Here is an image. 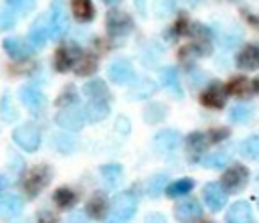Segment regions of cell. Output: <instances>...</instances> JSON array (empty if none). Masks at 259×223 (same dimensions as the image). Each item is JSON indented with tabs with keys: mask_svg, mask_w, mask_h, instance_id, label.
Returning a JSON list of instances; mask_svg holds the SVG:
<instances>
[{
	"mask_svg": "<svg viewBox=\"0 0 259 223\" xmlns=\"http://www.w3.org/2000/svg\"><path fill=\"white\" fill-rule=\"evenodd\" d=\"M107 209H109V205H107V199H105L103 193L91 195L89 201H87V205H85V211L93 219H105L107 217Z\"/></svg>",
	"mask_w": 259,
	"mask_h": 223,
	"instance_id": "7402d4cb",
	"label": "cell"
},
{
	"mask_svg": "<svg viewBox=\"0 0 259 223\" xmlns=\"http://www.w3.org/2000/svg\"><path fill=\"white\" fill-rule=\"evenodd\" d=\"M160 83L174 95V97H182V87H180V79H178V71L176 67H162L160 69Z\"/></svg>",
	"mask_w": 259,
	"mask_h": 223,
	"instance_id": "ffe728a7",
	"label": "cell"
},
{
	"mask_svg": "<svg viewBox=\"0 0 259 223\" xmlns=\"http://www.w3.org/2000/svg\"><path fill=\"white\" fill-rule=\"evenodd\" d=\"M107 77H109V81H113L117 85H123V83H130V81L136 79V71H134V65L127 59H115L107 67Z\"/></svg>",
	"mask_w": 259,
	"mask_h": 223,
	"instance_id": "9c48e42d",
	"label": "cell"
},
{
	"mask_svg": "<svg viewBox=\"0 0 259 223\" xmlns=\"http://www.w3.org/2000/svg\"><path fill=\"white\" fill-rule=\"evenodd\" d=\"M138 209V197L134 191H121L113 197L111 207H109V215L105 217L103 223H127L134 213Z\"/></svg>",
	"mask_w": 259,
	"mask_h": 223,
	"instance_id": "6da1fadb",
	"label": "cell"
},
{
	"mask_svg": "<svg viewBox=\"0 0 259 223\" xmlns=\"http://www.w3.org/2000/svg\"><path fill=\"white\" fill-rule=\"evenodd\" d=\"M71 10L79 22H89L95 16V8L91 0H71Z\"/></svg>",
	"mask_w": 259,
	"mask_h": 223,
	"instance_id": "484cf974",
	"label": "cell"
},
{
	"mask_svg": "<svg viewBox=\"0 0 259 223\" xmlns=\"http://www.w3.org/2000/svg\"><path fill=\"white\" fill-rule=\"evenodd\" d=\"M249 182V170L243 164L229 166L221 176V187L225 193H241Z\"/></svg>",
	"mask_w": 259,
	"mask_h": 223,
	"instance_id": "8992f818",
	"label": "cell"
},
{
	"mask_svg": "<svg viewBox=\"0 0 259 223\" xmlns=\"http://www.w3.org/2000/svg\"><path fill=\"white\" fill-rule=\"evenodd\" d=\"M237 67L241 71L259 69V45L257 43H249L237 53Z\"/></svg>",
	"mask_w": 259,
	"mask_h": 223,
	"instance_id": "e0dca14e",
	"label": "cell"
},
{
	"mask_svg": "<svg viewBox=\"0 0 259 223\" xmlns=\"http://www.w3.org/2000/svg\"><path fill=\"white\" fill-rule=\"evenodd\" d=\"M55 122H57V126H61V128L67 130V132H77V130H81L83 124H85L81 109L75 107V105H71V107H61V109L57 112V116H55Z\"/></svg>",
	"mask_w": 259,
	"mask_h": 223,
	"instance_id": "ba28073f",
	"label": "cell"
},
{
	"mask_svg": "<svg viewBox=\"0 0 259 223\" xmlns=\"http://www.w3.org/2000/svg\"><path fill=\"white\" fill-rule=\"evenodd\" d=\"M202 199L210 211H221L227 203V193L219 182H206L202 187Z\"/></svg>",
	"mask_w": 259,
	"mask_h": 223,
	"instance_id": "4fadbf2b",
	"label": "cell"
},
{
	"mask_svg": "<svg viewBox=\"0 0 259 223\" xmlns=\"http://www.w3.org/2000/svg\"><path fill=\"white\" fill-rule=\"evenodd\" d=\"M115 130H117V132H121V130H123V134H127V132H130V124H127V118H117Z\"/></svg>",
	"mask_w": 259,
	"mask_h": 223,
	"instance_id": "7dc6e473",
	"label": "cell"
},
{
	"mask_svg": "<svg viewBox=\"0 0 259 223\" xmlns=\"http://www.w3.org/2000/svg\"><path fill=\"white\" fill-rule=\"evenodd\" d=\"M20 211H22V199H20L18 195L8 193V195H2V197H0V217L12 219V217H16Z\"/></svg>",
	"mask_w": 259,
	"mask_h": 223,
	"instance_id": "603a6c76",
	"label": "cell"
},
{
	"mask_svg": "<svg viewBox=\"0 0 259 223\" xmlns=\"http://www.w3.org/2000/svg\"><path fill=\"white\" fill-rule=\"evenodd\" d=\"M168 187V176L166 174H154L150 180H148V187H146V193L148 197H160Z\"/></svg>",
	"mask_w": 259,
	"mask_h": 223,
	"instance_id": "836d02e7",
	"label": "cell"
},
{
	"mask_svg": "<svg viewBox=\"0 0 259 223\" xmlns=\"http://www.w3.org/2000/svg\"><path fill=\"white\" fill-rule=\"evenodd\" d=\"M200 103L204 105V107H210V109H221V107H225V103H227V91H225V85H221V83H210L208 87H204L202 89V93H200Z\"/></svg>",
	"mask_w": 259,
	"mask_h": 223,
	"instance_id": "30bf717a",
	"label": "cell"
},
{
	"mask_svg": "<svg viewBox=\"0 0 259 223\" xmlns=\"http://www.w3.org/2000/svg\"><path fill=\"white\" fill-rule=\"evenodd\" d=\"M103 2H105V4H109V6H115V4H117V2H121V0H103Z\"/></svg>",
	"mask_w": 259,
	"mask_h": 223,
	"instance_id": "f907efd6",
	"label": "cell"
},
{
	"mask_svg": "<svg viewBox=\"0 0 259 223\" xmlns=\"http://www.w3.org/2000/svg\"><path fill=\"white\" fill-rule=\"evenodd\" d=\"M67 223H89V219H87V215L85 213H71L69 215V219H67Z\"/></svg>",
	"mask_w": 259,
	"mask_h": 223,
	"instance_id": "f6af8a7d",
	"label": "cell"
},
{
	"mask_svg": "<svg viewBox=\"0 0 259 223\" xmlns=\"http://www.w3.org/2000/svg\"><path fill=\"white\" fill-rule=\"evenodd\" d=\"M81 53H83V51H81L79 45H75V43H65V45H61V47L57 49V53H55V69L61 71V73L71 71V69L75 67L77 59L81 57Z\"/></svg>",
	"mask_w": 259,
	"mask_h": 223,
	"instance_id": "52a82bcc",
	"label": "cell"
},
{
	"mask_svg": "<svg viewBox=\"0 0 259 223\" xmlns=\"http://www.w3.org/2000/svg\"><path fill=\"white\" fill-rule=\"evenodd\" d=\"M55 146L61 150V152H71L75 148V140L71 136H55Z\"/></svg>",
	"mask_w": 259,
	"mask_h": 223,
	"instance_id": "b9f144b4",
	"label": "cell"
},
{
	"mask_svg": "<svg viewBox=\"0 0 259 223\" xmlns=\"http://www.w3.org/2000/svg\"><path fill=\"white\" fill-rule=\"evenodd\" d=\"M2 49L6 51L8 57H12V59H16V61L28 59V57H32V53H34V49H32L26 41L16 39V36H8V39H4V41H2Z\"/></svg>",
	"mask_w": 259,
	"mask_h": 223,
	"instance_id": "9a60e30c",
	"label": "cell"
},
{
	"mask_svg": "<svg viewBox=\"0 0 259 223\" xmlns=\"http://www.w3.org/2000/svg\"><path fill=\"white\" fill-rule=\"evenodd\" d=\"M73 69H75V73L81 75V77H85V75H93V73L97 71V61H95V57L81 53V57L77 59V63H75Z\"/></svg>",
	"mask_w": 259,
	"mask_h": 223,
	"instance_id": "4dcf8cb0",
	"label": "cell"
},
{
	"mask_svg": "<svg viewBox=\"0 0 259 223\" xmlns=\"http://www.w3.org/2000/svg\"><path fill=\"white\" fill-rule=\"evenodd\" d=\"M14 22H16V14L10 8H0V30L12 28Z\"/></svg>",
	"mask_w": 259,
	"mask_h": 223,
	"instance_id": "ab89813d",
	"label": "cell"
},
{
	"mask_svg": "<svg viewBox=\"0 0 259 223\" xmlns=\"http://www.w3.org/2000/svg\"><path fill=\"white\" fill-rule=\"evenodd\" d=\"M225 91H227V95L247 97V95H251V91H253V85H251V81H249L247 77H243V75H237V77H231V79H229V83L225 85Z\"/></svg>",
	"mask_w": 259,
	"mask_h": 223,
	"instance_id": "cb8c5ba5",
	"label": "cell"
},
{
	"mask_svg": "<svg viewBox=\"0 0 259 223\" xmlns=\"http://www.w3.org/2000/svg\"><path fill=\"white\" fill-rule=\"evenodd\" d=\"M8 184H10V178H8L6 174H0V191L8 189Z\"/></svg>",
	"mask_w": 259,
	"mask_h": 223,
	"instance_id": "c3c4849f",
	"label": "cell"
},
{
	"mask_svg": "<svg viewBox=\"0 0 259 223\" xmlns=\"http://www.w3.org/2000/svg\"><path fill=\"white\" fill-rule=\"evenodd\" d=\"M200 215H202V207L196 199H184L174 207V217L180 223H192L200 219Z\"/></svg>",
	"mask_w": 259,
	"mask_h": 223,
	"instance_id": "7c38bea8",
	"label": "cell"
},
{
	"mask_svg": "<svg viewBox=\"0 0 259 223\" xmlns=\"http://www.w3.org/2000/svg\"><path fill=\"white\" fill-rule=\"evenodd\" d=\"M180 140H182L180 132L174 130V128H168V130H160V132L154 136V146H156V150H160L162 154H168V152H174V150L178 148Z\"/></svg>",
	"mask_w": 259,
	"mask_h": 223,
	"instance_id": "2e32d148",
	"label": "cell"
},
{
	"mask_svg": "<svg viewBox=\"0 0 259 223\" xmlns=\"http://www.w3.org/2000/svg\"><path fill=\"white\" fill-rule=\"evenodd\" d=\"M0 114L4 120H16L18 118V112L12 109V101H10V95L4 93L2 95V101H0Z\"/></svg>",
	"mask_w": 259,
	"mask_h": 223,
	"instance_id": "f35d334b",
	"label": "cell"
},
{
	"mask_svg": "<svg viewBox=\"0 0 259 223\" xmlns=\"http://www.w3.org/2000/svg\"><path fill=\"white\" fill-rule=\"evenodd\" d=\"M241 154L253 162H259V134H253L241 142Z\"/></svg>",
	"mask_w": 259,
	"mask_h": 223,
	"instance_id": "f546056e",
	"label": "cell"
},
{
	"mask_svg": "<svg viewBox=\"0 0 259 223\" xmlns=\"http://www.w3.org/2000/svg\"><path fill=\"white\" fill-rule=\"evenodd\" d=\"M154 91H156V83H154L152 79H148V77H142V79H138V81L132 85V89H130V99H146V97H150Z\"/></svg>",
	"mask_w": 259,
	"mask_h": 223,
	"instance_id": "4316f807",
	"label": "cell"
},
{
	"mask_svg": "<svg viewBox=\"0 0 259 223\" xmlns=\"http://www.w3.org/2000/svg\"><path fill=\"white\" fill-rule=\"evenodd\" d=\"M105 28H107V34L113 36V39H121L125 34L132 32L134 28V20L127 12H123L121 8H109L107 14H105Z\"/></svg>",
	"mask_w": 259,
	"mask_h": 223,
	"instance_id": "277c9868",
	"label": "cell"
},
{
	"mask_svg": "<svg viewBox=\"0 0 259 223\" xmlns=\"http://www.w3.org/2000/svg\"><path fill=\"white\" fill-rule=\"evenodd\" d=\"M227 223H253V209L247 201H237L227 211Z\"/></svg>",
	"mask_w": 259,
	"mask_h": 223,
	"instance_id": "d6986e66",
	"label": "cell"
},
{
	"mask_svg": "<svg viewBox=\"0 0 259 223\" xmlns=\"http://www.w3.org/2000/svg\"><path fill=\"white\" fill-rule=\"evenodd\" d=\"M166 118V107L164 103H150L144 107V120L148 124H158Z\"/></svg>",
	"mask_w": 259,
	"mask_h": 223,
	"instance_id": "e575fe53",
	"label": "cell"
},
{
	"mask_svg": "<svg viewBox=\"0 0 259 223\" xmlns=\"http://www.w3.org/2000/svg\"><path fill=\"white\" fill-rule=\"evenodd\" d=\"M200 162H202L206 168H223V166L229 162V154H227V152H212V154L204 156Z\"/></svg>",
	"mask_w": 259,
	"mask_h": 223,
	"instance_id": "d590c367",
	"label": "cell"
},
{
	"mask_svg": "<svg viewBox=\"0 0 259 223\" xmlns=\"http://www.w3.org/2000/svg\"><path fill=\"white\" fill-rule=\"evenodd\" d=\"M34 2L36 0H6V8H10L14 14L20 12V14H26L34 8Z\"/></svg>",
	"mask_w": 259,
	"mask_h": 223,
	"instance_id": "74e56055",
	"label": "cell"
},
{
	"mask_svg": "<svg viewBox=\"0 0 259 223\" xmlns=\"http://www.w3.org/2000/svg\"><path fill=\"white\" fill-rule=\"evenodd\" d=\"M192 187H194V180H192V178H178V180H174V182H168L166 195H168V197H182V195L190 193Z\"/></svg>",
	"mask_w": 259,
	"mask_h": 223,
	"instance_id": "d6a6232c",
	"label": "cell"
},
{
	"mask_svg": "<svg viewBox=\"0 0 259 223\" xmlns=\"http://www.w3.org/2000/svg\"><path fill=\"white\" fill-rule=\"evenodd\" d=\"M206 146H208L206 134H202V132H190L186 136V154H188V160L200 162Z\"/></svg>",
	"mask_w": 259,
	"mask_h": 223,
	"instance_id": "ac0fdd59",
	"label": "cell"
},
{
	"mask_svg": "<svg viewBox=\"0 0 259 223\" xmlns=\"http://www.w3.org/2000/svg\"><path fill=\"white\" fill-rule=\"evenodd\" d=\"M109 116V101H99V99H87L85 105V118L91 124H97Z\"/></svg>",
	"mask_w": 259,
	"mask_h": 223,
	"instance_id": "44dd1931",
	"label": "cell"
},
{
	"mask_svg": "<svg viewBox=\"0 0 259 223\" xmlns=\"http://www.w3.org/2000/svg\"><path fill=\"white\" fill-rule=\"evenodd\" d=\"M18 95L22 99V103L26 105V109L32 114V116H38L45 107V95L40 93V89L32 87V85H22L18 89Z\"/></svg>",
	"mask_w": 259,
	"mask_h": 223,
	"instance_id": "8fae6325",
	"label": "cell"
},
{
	"mask_svg": "<svg viewBox=\"0 0 259 223\" xmlns=\"http://www.w3.org/2000/svg\"><path fill=\"white\" fill-rule=\"evenodd\" d=\"M188 30V20L184 18V16H180L174 24H172V30H170V36L172 39H176V36H180V34H184Z\"/></svg>",
	"mask_w": 259,
	"mask_h": 223,
	"instance_id": "7bdbcfd3",
	"label": "cell"
},
{
	"mask_svg": "<svg viewBox=\"0 0 259 223\" xmlns=\"http://www.w3.org/2000/svg\"><path fill=\"white\" fill-rule=\"evenodd\" d=\"M53 201L59 209H71L75 203H77V195L73 193V189L69 187H59L55 193H53Z\"/></svg>",
	"mask_w": 259,
	"mask_h": 223,
	"instance_id": "83f0119b",
	"label": "cell"
},
{
	"mask_svg": "<svg viewBox=\"0 0 259 223\" xmlns=\"http://www.w3.org/2000/svg\"><path fill=\"white\" fill-rule=\"evenodd\" d=\"M49 16V36L53 39H63L71 26V20H69V10L65 8V2L63 0H55L51 4V12L47 14Z\"/></svg>",
	"mask_w": 259,
	"mask_h": 223,
	"instance_id": "3957f363",
	"label": "cell"
},
{
	"mask_svg": "<svg viewBox=\"0 0 259 223\" xmlns=\"http://www.w3.org/2000/svg\"><path fill=\"white\" fill-rule=\"evenodd\" d=\"M36 223H59V217L53 213V211H38L36 215Z\"/></svg>",
	"mask_w": 259,
	"mask_h": 223,
	"instance_id": "ee69618b",
	"label": "cell"
},
{
	"mask_svg": "<svg viewBox=\"0 0 259 223\" xmlns=\"http://www.w3.org/2000/svg\"><path fill=\"white\" fill-rule=\"evenodd\" d=\"M253 116H255V107L249 103H239L229 112V118L235 124H247V122H251Z\"/></svg>",
	"mask_w": 259,
	"mask_h": 223,
	"instance_id": "f1b7e54d",
	"label": "cell"
},
{
	"mask_svg": "<svg viewBox=\"0 0 259 223\" xmlns=\"http://www.w3.org/2000/svg\"><path fill=\"white\" fill-rule=\"evenodd\" d=\"M12 140L16 142V146H20L24 152H34L40 146V130L36 124L32 122H24L20 126L14 128L12 132Z\"/></svg>",
	"mask_w": 259,
	"mask_h": 223,
	"instance_id": "5b68a950",
	"label": "cell"
},
{
	"mask_svg": "<svg viewBox=\"0 0 259 223\" xmlns=\"http://www.w3.org/2000/svg\"><path fill=\"white\" fill-rule=\"evenodd\" d=\"M229 134H231V130H229V128H225V126L210 128V130H208V134H206V140H208V144H210V142H223L225 138H229Z\"/></svg>",
	"mask_w": 259,
	"mask_h": 223,
	"instance_id": "60d3db41",
	"label": "cell"
},
{
	"mask_svg": "<svg viewBox=\"0 0 259 223\" xmlns=\"http://www.w3.org/2000/svg\"><path fill=\"white\" fill-rule=\"evenodd\" d=\"M83 93L87 95V99H99V101H109V87L105 85V81L101 79H91L83 85Z\"/></svg>",
	"mask_w": 259,
	"mask_h": 223,
	"instance_id": "d4e9b609",
	"label": "cell"
},
{
	"mask_svg": "<svg viewBox=\"0 0 259 223\" xmlns=\"http://www.w3.org/2000/svg\"><path fill=\"white\" fill-rule=\"evenodd\" d=\"M47 39H49V16L47 14H40L32 22V26L28 30V45L32 49H40V47H45Z\"/></svg>",
	"mask_w": 259,
	"mask_h": 223,
	"instance_id": "5bb4252c",
	"label": "cell"
},
{
	"mask_svg": "<svg viewBox=\"0 0 259 223\" xmlns=\"http://www.w3.org/2000/svg\"><path fill=\"white\" fill-rule=\"evenodd\" d=\"M77 101H79V97H77V91H75V87H73V85H67V87L63 89V93L57 97V103H59L61 107L77 105Z\"/></svg>",
	"mask_w": 259,
	"mask_h": 223,
	"instance_id": "8d00e7d4",
	"label": "cell"
},
{
	"mask_svg": "<svg viewBox=\"0 0 259 223\" xmlns=\"http://www.w3.org/2000/svg\"><path fill=\"white\" fill-rule=\"evenodd\" d=\"M144 223H166V217H164L162 213H150V215L144 219Z\"/></svg>",
	"mask_w": 259,
	"mask_h": 223,
	"instance_id": "bcb514c9",
	"label": "cell"
},
{
	"mask_svg": "<svg viewBox=\"0 0 259 223\" xmlns=\"http://www.w3.org/2000/svg\"><path fill=\"white\" fill-rule=\"evenodd\" d=\"M53 178V168L49 164H36L34 168H30L24 178H22V191L26 193V197L34 199Z\"/></svg>",
	"mask_w": 259,
	"mask_h": 223,
	"instance_id": "7a4b0ae2",
	"label": "cell"
},
{
	"mask_svg": "<svg viewBox=\"0 0 259 223\" xmlns=\"http://www.w3.org/2000/svg\"><path fill=\"white\" fill-rule=\"evenodd\" d=\"M251 85H253V91H257V93H259V77H257V79H255Z\"/></svg>",
	"mask_w": 259,
	"mask_h": 223,
	"instance_id": "681fc988",
	"label": "cell"
},
{
	"mask_svg": "<svg viewBox=\"0 0 259 223\" xmlns=\"http://www.w3.org/2000/svg\"><path fill=\"white\" fill-rule=\"evenodd\" d=\"M121 166L119 164H115V162H111V164H103L101 168H99V174H101V178L107 182V187H115L117 182H119V178H121Z\"/></svg>",
	"mask_w": 259,
	"mask_h": 223,
	"instance_id": "1f68e13d",
	"label": "cell"
}]
</instances>
